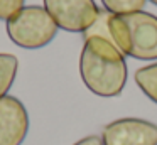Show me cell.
<instances>
[{
    "label": "cell",
    "mask_w": 157,
    "mask_h": 145,
    "mask_svg": "<svg viewBox=\"0 0 157 145\" xmlns=\"http://www.w3.org/2000/svg\"><path fill=\"white\" fill-rule=\"evenodd\" d=\"M125 56L108 40L85 39L79 54V76L93 94L101 98L118 96L127 84Z\"/></svg>",
    "instance_id": "cell-1"
},
{
    "label": "cell",
    "mask_w": 157,
    "mask_h": 145,
    "mask_svg": "<svg viewBox=\"0 0 157 145\" xmlns=\"http://www.w3.org/2000/svg\"><path fill=\"white\" fill-rule=\"evenodd\" d=\"M7 36L22 49H41L58 34V24L41 5L22 7L15 15L5 20Z\"/></svg>",
    "instance_id": "cell-2"
},
{
    "label": "cell",
    "mask_w": 157,
    "mask_h": 145,
    "mask_svg": "<svg viewBox=\"0 0 157 145\" xmlns=\"http://www.w3.org/2000/svg\"><path fill=\"white\" fill-rule=\"evenodd\" d=\"M120 17L128 32V56L140 61L157 59V17L144 10Z\"/></svg>",
    "instance_id": "cell-3"
},
{
    "label": "cell",
    "mask_w": 157,
    "mask_h": 145,
    "mask_svg": "<svg viewBox=\"0 0 157 145\" xmlns=\"http://www.w3.org/2000/svg\"><path fill=\"white\" fill-rule=\"evenodd\" d=\"M44 9L59 29L66 32H85L98 15L95 0H44Z\"/></svg>",
    "instance_id": "cell-4"
},
{
    "label": "cell",
    "mask_w": 157,
    "mask_h": 145,
    "mask_svg": "<svg viewBox=\"0 0 157 145\" xmlns=\"http://www.w3.org/2000/svg\"><path fill=\"white\" fill-rule=\"evenodd\" d=\"M103 145H157V125L142 118H118L103 127Z\"/></svg>",
    "instance_id": "cell-5"
},
{
    "label": "cell",
    "mask_w": 157,
    "mask_h": 145,
    "mask_svg": "<svg viewBox=\"0 0 157 145\" xmlns=\"http://www.w3.org/2000/svg\"><path fill=\"white\" fill-rule=\"evenodd\" d=\"M29 132V113L19 98H0V145H22Z\"/></svg>",
    "instance_id": "cell-6"
},
{
    "label": "cell",
    "mask_w": 157,
    "mask_h": 145,
    "mask_svg": "<svg viewBox=\"0 0 157 145\" xmlns=\"http://www.w3.org/2000/svg\"><path fill=\"white\" fill-rule=\"evenodd\" d=\"M133 79L142 93L157 105V63L139 67L133 74Z\"/></svg>",
    "instance_id": "cell-7"
},
{
    "label": "cell",
    "mask_w": 157,
    "mask_h": 145,
    "mask_svg": "<svg viewBox=\"0 0 157 145\" xmlns=\"http://www.w3.org/2000/svg\"><path fill=\"white\" fill-rule=\"evenodd\" d=\"M19 61L14 54L0 52V98L5 96L17 76Z\"/></svg>",
    "instance_id": "cell-8"
},
{
    "label": "cell",
    "mask_w": 157,
    "mask_h": 145,
    "mask_svg": "<svg viewBox=\"0 0 157 145\" xmlns=\"http://www.w3.org/2000/svg\"><path fill=\"white\" fill-rule=\"evenodd\" d=\"M147 0H101L105 10L115 13V15H125V13L140 12Z\"/></svg>",
    "instance_id": "cell-9"
},
{
    "label": "cell",
    "mask_w": 157,
    "mask_h": 145,
    "mask_svg": "<svg viewBox=\"0 0 157 145\" xmlns=\"http://www.w3.org/2000/svg\"><path fill=\"white\" fill-rule=\"evenodd\" d=\"M25 0H0V20H9L24 7Z\"/></svg>",
    "instance_id": "cell-10"
},
{
    "label": "cell",
    "mask_w": 157,
    "mask_h": 145,
    "mask_svg": "<svg viewBox=\"0 0 157 145\" xmlns=\"http://www.w3.org/2000/svg\"><path fill=\"white\" fill-rule=\"evenodd\" d=\"M73 145H103V140L98 135H88V137L81 138V140H78Z\"/></svg>",
    "instance_id": "cell-11"
},
{
    "label": "cell",
    "mask_w": 157,
    "mask_h": 145,
    "mask_svg": "<svg viewBox=\"0 0 157 145\" xmlns=\"http://www.w3.org/2000/svg\"><path fill=\"white\" fill-rule=\"evenodd\" d=\"M150 2H152V3H154V5H157V0H150Z\"/></svg>",
    "instance_id": "cell-12"
}]
</instances>
